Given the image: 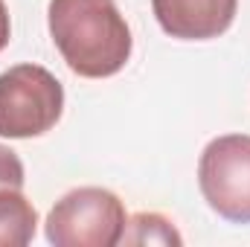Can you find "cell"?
I'll return each mask as SVG.
<instances>
[{
  "label": "cell",
  "mask_w": 250,
  "mask_h": 247,
  "mask_svg": "<svg viewBox=\"0 0 250 247\" xmlns=\"http://www.w3.org/2000/svg\"><path fill=\"white\" fill-rule=\"evenodd\" d=\"M47 26L67 67L82 79H108L123 70L134 38L114 0H50Z\"/></svg>",
  "instance_id": "6da1fadb"
},
{
  "label": "cell",
  "mask_w": 250,
  "mask_h": 247,
  "mask_svg": "<svg viewBox=\"0 0 250 247\" xmlns=\"http://www.w3.org/2000/svg\"><path fill=\"white\" fill-rule=\"evenodd\" d=\"M64 87L41 64H15L0 73V137H41L62 120Z\"/></svg>",
  "instance_id": "7a4b0ae2"
},
{
  "label": "cell",
  "mask_w": 250,
  "mask_h": 247,
  "mask_svg": "<svg viewBox=\"0 0 250 247\" xmlns=\"http://www.w3.org/2000/svg\"><path fill=\"white\" fill-rule=\"evenodd\" d=\"M128 224L123 201L102 186L67 192L47 215L44 233L56 247H114Z\"/></svg>",
  "instance_id": "3957f363"
},
{
  "label": "cell",
  "mask_w": 250,
  "mask_h": 247,
  "mask_svg": "<svg viewBox=\"0 0 250 247\" xmlns=\"http://www.w3.org/2000/svg\"><path fill=\"white\" fill-rule=\"evenodd\" d=\"M198 186L212 212L250 224V137L224 134L207 143L198 160Z\"/></svg>",
  "instance_id": "277c9868"
},
{
  "label": "cell",
  "mask_w": 250,
  "mask_h": 247,
  "mask_svg": "<svg viewBox=\"0 0 250 247\" xmlns=\"http://www.w3.org/2000/svg\"><path fill=\"white\" fill-rule=\"evenodd\" d=\"M160 29L178 41H209L230 29L239 0H151Z\"/></svg>",
  "instance_id": "5b68a950"
},
{
  "label": "cell",
  "mask_w": 250,
  "mask_h": 247,
  "mask_svg": "<svg viewBox=\"0 0 250 247\" xmlns=\"http://www.w3.org/2000/svg\"><path fill=\"white\" fill-rule=\"evenodd\" d=\"M38 212L21 189H0V247H23L35 239Z\"/></svg>",
  "instance_id": "8992f818"
},
{
  "label": "cell",
  "mask_w": 250,
  "mask_h": 247,
  "mask_svg": "<svg viewBox=\"0 0 250 247\" xmlns=\"http://www.w3.org/2000/svg\"><path fill=\"white\" fill-rule=\"evenodd\" d=\"M120 245H184V236L166 215L137 212L128 218Z\"/></svg>",
  "instance_id": "52a82bcc"
},
{
  "label": "cell",
  "mask_w": 250,
  "mask_h": 247,
  "mask_svg": "<svg viewBox=\"0 0 250 247\" xmlns=\"http://www.w3.org/2000/svg\"><path fill=\"white\" fill-rule=\"evenodd\" d=\"M23 163L21 157L9 148V145H0V189L3 186H12V189H23Z\"/></svg>",
  "instance_id": "ba28073f"
},
{
  "label": "cell",
  "mask_w": 250,
  "mask_h": 247,
  "mask_svg": "<svg viewBox=\"0 0 250 247\" xmlns=\"http://www.w3.org/2000/svg\"><path fill=\"white\" fill-rule=\"evenodd\" d=\"M9 38H12V21H9V9H6V3L0 0V53L6 50Z\"/></svg>",
  "instance_id": "9c48e42d"
}]
</instances>
